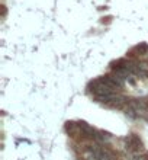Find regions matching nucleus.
<instances>
[{
  "mask_svg": "<svg viewBox=\"0 0 148 160\" xmlns=\"http://www.w3.org/2000/svg\"><path fill=\"white\" fill-rule=\"evenodd\" d=\"M125 147L129 153H141L144 150V144L141 141L140 135L136 134H129L125 138Z\"/></svg>",
  "mask_w": 148,
  "mask_h": 160,
  "instance_id": "f257e3e1",
  "label": "nucleus"
},
{
  "mask_svg": "<svg viewBox=\"0 0 148 160\" xmlns=\"http://www.w3.org/2000/svg\"><path fill=\"white\" fill-rule=\"evenodd\" d=\"M148 54V44L145 42H141L138 45H135L129 52H128V57H135V55H147Z\"/></svg>",
  "mask_w": 148,
  "mask_h": 160,
  "instance_id": "f03ea898",
  "label": "nucleus"
},
{
  "mask_svg": "<svg viewBox=\"0 0 148 160\" xmlns=\"http://www.w3.org/2000/svg\"><path fill=\"white\" fill-rule=\"evenodd\" d=\"M81 160H84V159H81Z\"/></svg>",
  "mask_w": 148,
  "mask_h": 160,
  "instance_id": "7ed1b4c3",
  "label": "nucleus"
}]
</instances>
